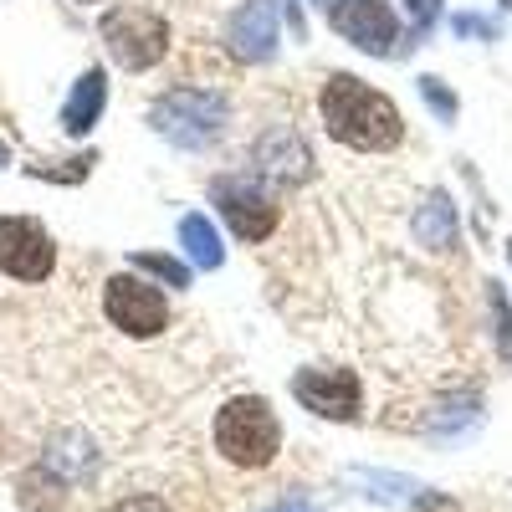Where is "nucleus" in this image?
<instances>
[{"instance_id":"nucleus-1","label":"nucleus","mask_w":512,"mask_h":512,"mask_svg":"<svg viewBox=\"0 0 512 512\" xmlns=\"http://www.w3.org/2000/svg\"><path fill=\"white\" fill-rule=\"evenodd\" d=\"M323 118H328V134L338 144H349V149H369L374 154V149L400 144V113H395V103L384 93H374V88H364V82L349 77V72L328 77Z\"/></svg>"},{"instance_id":"nucleus-2","label":"nucleus","mask_w":512,"mask_h":512,"mask_svg":"<svg viewBox=\"0 0 512 512\" xmlns=\"http://www.w3.org/2000/svg\"><path fill=\"white\" fill-rule=\"evenodd\" d=\"M216 451L241 466V472H262L282 451V425L277 410L262 395H236L216 410Z\"/></svg>"},{"instance_id":"nucleus-3","label":"nucleus","mask_w":512,"mask_h":512,"mask_svg":"<svg viewBox=\"0 0 512 512\" xmlns=\"http://www.w3.org/2000/svg\"><path fill=\"white\" fill-rule=\"evenodd\" d=\"M221 118L226 103L216 93H200V88H180V93H164L154 103V128L164 139H175L180 149H200L221 134Z\"/></svg>"},{"instance_id":"nucleus-4","label":"nucleus","mask_w":512,"mask_h":512,"mask_svg":"<svg viewBox=\"0 0 512 512\" xmlns=\"http://www.w3.org/2000/svg\"><path fill=\"white\" fill-rule=\"evenodd\" d=\"M103 41H108V52H113L118 67L144 72V67H154V62L164 57V47H169V26H164L154 11L123 6V11H113V16L103 21Z\"/></svg>"},{"instance_id":"nucleus-5","label":"nucleus","mask_w":512,"mask_h":512,"mask_svg":"<svg viewBox=\"0 0 512 512\" xmlns=\"http://www.w3.org/2000/svg\"><path fill=\"white\" fill-rule=\"evenodd\" d=\"M292 395L303 410H313L318 420H359L364 410V384L354 369H297L292 374Z\"/></svg>"},{"instance_id":"nucleus-6","label":"nucleus","mask_w":512,"mask_h":512,"mask_svg":"<svg viewBox=\"0 0 512 512\" xmlns=\"http://www.w3.org/2000/svg\"><path fill=\"white\" fill-rule=\"evenodd\" d=\"M103 313H108V323L123 328L128 338H154V333L169 323L164 292H154V287L139 282V277H113L108 292H103Z\"/></svg>"},{"instance_id":"nucleus-7","label":"nucleus","mask_w":512,"mask_h":512,"mask_svg":"<svg viewBox=\"0 0 512 512\" xmlns=\"http://www.w3.org/2000/svg\"><path fill=\"white\" fill-rule=\"evenodd\" d=\"M57 251H52V236L41 231L31 216H6L0 221V267L21 282H41L52 272Z\"/></svg>"},{"instance_id":"nucleus-8","label":"nucleus","mask_w":512,"mask_h":512,"mask_svg":"<svg viewBox=\"0 0 512 512\" xmlns=\"http://www.w3.org/2000/svg\"><path fill=\"white\" fill-rule=\"evenodd\" d=\"M333 31H344L364 52H390L400 26L384 0H333Z\"/></svg>"},{"instance_id":"nucleus-9","label":"nucleus","mask_w":512,"mask_h":512,"mask_svg":"<svg viewBox=\"0 0 512 512\" xmlns=\"http://www.w3.org/2000/svg\"><path fill=\"white\" fill-rule=\"evenodd\" d=\"M216 205L226 210V221L241 241H262L277 226V205L267 200V190H256V180H221Z\"/></svg>"},{"instance_id":"nucleus-10","label":"nucleus","mask_w":512,"mask_h":512,"mask_svg":"<svg viewBox=\"0 0 512 512\" xmlns=\"http://www.w3.org/2000/svg\"><path fill=\"white\" fill-rule=\"evenodd\" d=\"M231 47L246 62H267L277 52V0H251L231 21Z\"/></svg>"},{"instance_id":"nucleus-11","label":"nucleus","mask_w":512,"mask_h":512,"mask_svg":"<svg viewBox=\"0 0 512 512\" xmlns=\"http://www.w3.org/2000/svg\"><path fill=\"white\" fill-rule=\"evenodd\" d=\"M103 103H108L103 72H82L72 98H67V108H62V128H67V134H88V128L98 123V113H103Z\"/></svg>"},{"instance_id":"nucleus-12","label":"nucleus","mask_w":512,"mask_h":512,"mask_svg":"<svg viewBox=\"0 0 512 512\" xmlns=\"http://www.w3.org/2000/svg\"><path fill=\"white\" fill-rule=\"evenodd\" d=\"M415 236L425 251H451L456 246V205L436 190L431 200L420 205V216H415Z\"/></svg>"},{"instance_id":"nucleus-13","label":"nucleus","mask_w":512,"mask_h":512,"mask_svg":"<svg viewBox=\"0 0 512 512\" xmlns=\"http://www.w3.org/2000/svg\"><path fill=\"white\" fill-rule=\"evenodd\" d=\"M180 241H185V251H190V262L195 267H221V236H216V226H210L205 216H185L180 221Z\"/></svg>"},{"instance_id":"nucleus-14","label":"nucleus","mask_w":512,"mask_h":512,"mask_svg":"<svg viewBox=\"0 0 512 512\" xmlns=\"http://www.w3.org/2000/svg\"><path fill=\"white\" fill-rule=\"evenodd\" d=\"M354 482L364 487L369 502H405V497L420 492V482L415 477H400V472H354Z\"/></svg>"},{"instance_id":"nucleus-15","label":"nucleus","mask_w":512,"mask_h":512,"mask_svg":"<svg viewBox=\"0 0 512 512\" xmlns=\"http://www.w3.org/2000/svg\"><path fill=\"white\" fill-rule=\"evenodd\" d=\"M139 267L154 272V277H164L169 287H185V282H190V267L175 262V256H159V251H139Z\"/></svg>"},{"instance_id":"nucleus-16","label":"nucleus","mask_w":512,"mask_h":512,"mask_svg":"<svg viewBox=\"0 0 512 512\" xmlns=\"http://www.w3.org/2000/svg\"><path fill=\"white\" fill-rule=\"evenodd\" d=\"M410 512H461V502L451 492H436V487H420L410 497Z\"/></svg>"},{"instance_id":"nucleus-17","label":"nucleus","mask_w":512,"mask_h":512,"mask_svg":"<svg viewBox=\"0 0 512 512\" xmlns=\"http://www.w3.org/2000/svg\"><path fill=\"white\" fill-rule=\"evenodd\" d=\"M420 88H425V98H431V103H436V113H446V118L456 113V103H451V93L441 88V82H436V77H420Z\"/></svg>"},{"instance_id":"nucleus-18","label":"nucleus","mask_w":512,"mask_h":512,"mask_svg":"<svg viewBox=\"0 0 512 512\" xmlns=\"http://www.w3.org/2000/svg\"><path fill=\"white\" fill-rule=\"evenodd\" d=\"M267 512H318V507H313L308 497H282V502H272Z\"/></svg>"},{"instance_id":"nucleus-19","label":"nucleus","mask_w":512,"mask_h":512,"mask_svg":"<svg viewBox=\"0 0 512 512\" xmlns=\"http://www.w3.org/2000/svg\"><path fill=\"white\" fill-rule=\"evenodd\" d=\"M456 31H477V36H492V26H487V21H477V16H461V21H456Z\"/></svg>"},{"instance_id":"nucleus-20","label":"nucleus","mask_w":512,"mask_h":512,"mask_svg":"<svg viewBox=\"0 0 512 512\" xmlns=\"http://www.w3.org/2000/svg\"><path fill=\"white\" fill-rule=\"evenodd\" d=\"M410 11H415V21H431L436 16V0H410Z\"/></svg>"},{"instance_id":"nucleus-21","label":"nucleus","mask_w":512,"mask_h":512,"mask_svg":"<svg viewBox=\"0 0 512 512\" xmlns=\"http://www.w3.org/2000/svg\"><path fill=\"white\" fill-rule=\"evenodd\" d=\"M507 256H512V241H507Z\"/></svg>"},{"instance_id":"nucleus-22","label":"nucleus","mask_w":512,"mask_h":512,"mask_svg":"<svg viewBox=\"0 0 512 512\" xmlns=\"http://www.w3.org/2000/svg\"><path fill=\"white\" fill-rule=\"evenodd\" d=\"M507 6H512V0H507Z\"/></svg>"}]
</instances>
